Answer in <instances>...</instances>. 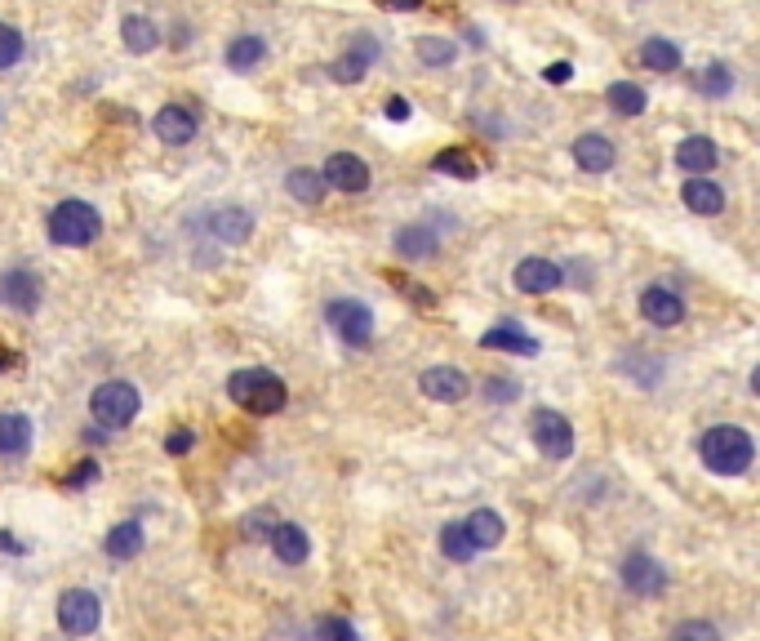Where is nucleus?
I'll list each match as a JSON object with an SVG mask.
<instances>
[{
	"label": "nucleus",
	"instance_id": "obj_42",
	"mask_svg": "<svg viewBox=\"0 0 760 641\" xmlns=\"http://www.w3.org/2000/svg\"><path fill=\"white\" fill-rule=\"evenodd\" d=\"M542 77H547V81H551V85H565V81H570V77H574V68H570V62H551V68H547V72H542Z\"/></svg>",
	"mask_w": 760,
	"mask_h": 641
},
{
	"label": "nucleus",
	"instance_id": "obj_40",
	"mask_svg": "<svg viewBox=\"0 0 760 641\" xmlns=\"http://www.w3.org/2000/svg\"><path fill=\"white\" fill-rule=\"evenodd\" d=\"M191 441H196V436H191V428H178V432H169L165 451H169V455H187V451H191Z\"/></svg>",
	"mask_w": 760,
	"mask_h": 641
},
{
	"label": "nucleus",
	"instance_id": "obj_15",
	"mask_svg": "<svg viewBox=\"0 0 760 641\" xmlns=\"http://www.w3.org/2000/svg\"><path fill=\"white\" fill-rule=\"evenodd\" d=\"M0 303L14 307V312H23V316H32V312L40 307V277L27 272V268L5 272V277H0Z\"/></svg>",
	"mask_w": 760,
	"mask_h": 641
},
{
	"label": "nucleus",
	"instance_id": "obj_1",
	"mask_svg": "<svg viewBox=\"0 0 760 641\" xmlns=\"http://www.w3.org/2000/svg\"><path fill=\"white\" fill-rule=\"evenodd\" d=\"M699 459L716 477H743L756 464V441L738 423H712L699 441Z\"/></svg>",
	"mask_w": 760,
	"mask_h": 641
},
{
	"label": "nucleus",
	"instance_id": "obj_36",
	"mask_svg": "<svg viewBox=\"0 0 760 641\" xmlns=\"http://www.w3.org/2000/svg\"><path fill=\"white\" fill-rule=\"evenodd\" d=\"M23 54H27L23 32H19V27H10V23H0V72L14 68V62H23Z\"/></svg>",
	"mask_w": 760,
	"mask_h": 641
},
{
	"label": "nucleus",
	"instance_id": "obj_17",
	"mask_svg": "<svg viewBox=\"0 0 760 641\" xmlns=\"http://www.w3.org/2000/svg\"><path fill=\"white\" fill-rule=\"evenodd\" d=\"M676 165H680L685 174H712V170L721 165V148H716V139H708V135H689V139H680V148H676Z\"/></svg>",
	"mask_w": 760,
	"mask_h": 641
},
{
	"label": "nucleus",
	"instance_id": "obj_34",
	"mask_svg": "<svg viewBox=\"0 0 760 641\" xmlns=\"http://www.w3.org/2000/svg\"><path fill=\"white\" fill-rule=\"evenodd\" d=\"M699 90H703L708 98H725V94L734 90V72L725 68V62H708V68L699 72Z\"/></svg>",
	"mask_w": 760,
	"mask_h": 641
},
{
	"label": "nucleus",
	"instance_id": "obj_32",
	"mask_svg": "<svg viewBox=\"0 0 760 641\" xmlns=\"http://www.w3.org/2000/svg\"><path fill=\"white\" fill-rule=\"evenodd\" d=\"M605 98H609L613 112H623V116H641V112L650 107V98H645V90H641L636 81H613V85L605 90Z\"/></svg>",
	"mask_w": 760,
	"mask_h": 641
},
{
	"label": "nucleus",
	"instance_id": "obj_48",
	"mask_svg": "<svg viewBox=\"0 0 760 641\" xmlns=\"http://www.w3.org/2000/svg\"><path fill=\"white\" fill-rule=\"evenodd\" d=\"M14 365V357H5V352H0V370H10Z\"/></svg>",
	"mask_w": 760,
	"mask_h": 641
},
{
	"label": "nucleus",
	"instance_id": "obj_46",
	"mask_svg": "<svg viewBox=\"0 0 760 641\" xmlns=\"http://www.w3.org/2000/svg\"><path fill=\"white\" fill-rule=\"evenodd\" d=\"M0 552H23V544L10 539V531H0Z\"/></svg>",
	"mask_w": 760,
	"mask_h": 641
},
{
	"label": "nucleus",
	"instance_id": "obj_11",
	"mask_svg": "<svg viewBox=\"0 0 760 641\" xmlns=\"http://www.w3.org/2000/svg\"><path fill=\"white\" fill-rule=\"evenodd\" d=\"M419 393H423L428 401L454 406V401H463V397L471 393V378H467L463 370H454V365H432V370L419 374Z\"/></svg>",
	"mask_w": 760,
	"mask_h": 641
},
{
	"label": "nucleus",
	"instance_id": "obj_8",
	"mask_svg": "<svg viewBox=\"0 0 760 641\" xmlns=\"http://www.w3.org/2000/svg\"><path fill=\"white\" fill-rule=\"evenodd\" d=\"M618 580H623L628 593H636V597H658L667 588V570L650 552H628L623 566H618Z\"/></svg>",
	"mask_w": 760,
	"mask_h": 641
},
{
	"label": "nucleus",
	"instance_id": "obj_47",
	"mask_svg": "<svg viewBox=\"0 0 760 641\" xmlns=\"http://www.w3.org/2000/svg\"><path fill=\"white\" fill-rule=\"evenodd\" d=\"M187 40H191V36H187V23H178V27H174V49H187Z\"/></svg>",
	"mask_w": 760,
	"mask_h": 641
},
{
	"label": "nucleus",
	"instance_id": "obj_16",
	"mask_svg": "<svg viewBox=\"0 0 760 641\" xmlns=\"http://www.w3.org/2000/svg\"><path fill=\"white\" fill-rule=\"evenodd\" d=\"M516 285L525 294H551V290H561L565 285V268L561 264H551V259H521L516 264Z\"/></svg>",
	"mask_w": 760,
	"mask_h": 641
},
{
	"label": "nucleus",
	"instance_id": "obj_13",
	"mask_svg": "<svg viewBox=\"0 0 760 641\" xmlns=\"http://www.w3.org/2000/svg\"><path fill=\"white\" fill-rule=\"evenodd\" d=\"M680 201L689 214H699V219H716L725 210V187L708 174H689L685 187H680Z\"/></svg>",
	"mask_w": 760,
	"mask_h": 641
},
{
	"label": "nucleus",
	"instance_id": "obj_22",
	"mask_svg": "<svg viewBox=\"0 0 760 641\" xmlns=\"http://www.w3.org/2000/svg\"><path fill=\"white\" fill-rule=\"evenodd\" d=\"M463 531H467V539L476 544V552L499 548V544H503V535H507V526H503V517H499L494 508H476L471 517L463 522Z\"/></svg>",
	"mask_w": 760,
	"mask_h": 641
},
{
	"label": "nucleus",
	"instance_id": "obj_38",
	"mask_svg": "<svg viewBox=\"0 0 760 641\" xmlns=\"http://www.w3.org/2000/svg\"><path fill=\"white\" fill-rule=\"evenodd\" d=\"M486 397H490L494 406H507V401L521 397V383H516V378H503V374H490V378H486Z\"/></svg>",
	"mask_w": 760,
	"mask_h": 641
},
{
	"label": "nucleus",
	"instance_id": "obj_12",
	"mask_svg": "<svg viewBox=\"0 0 760 641\" xmlns=\"http://www.w3.org/2000/svg\"><path fill=\"white\" fill-rule=\"evenodd\" d=\"M325 183L334 187V191H370V183H374V174H370V165L361 161V156H352V152H334L329 161H325Z\"/></svg>",
	"mask_w": 760,
	"mask_h": 641
},
{
	"label": "nucleus",
	"instance_id": "obj_27",
	"mask_svg": "<svg viewBox=\"0 0 760 641\" xmlns=\"http://www.w3.org/2000/svg\"><path fill=\"white\" fill-rule=\"evenodd\" d=\"M285 191H290V197H294L299 206H320V201H325V191H329V183H325L320 170L299 165V170L285 174Z\"/></svg>",
	"mask_w": 760,
	"mask_h": 641
},
{
	"label": "nucleus",
	"instance_id": "obj_20",
	"mask_svg": "<svg viewBox=\"0 0 760 641\" xmlns=\"http://www.w3.org/2000/svg\"><path fill=\"white\" fill-rule=\"evenodd\" d=\"M210 232L223 241V245H245L254 236V214L245 206H223L210 214Z\"/></svg>",
	"mask_w": 760,
	"mask_h": 641
},
{
	"label": "nucleus",
	"instance_id": "obj_18",
	"mask_svg": "<svg viewBox=\"0 0 760 641\" xmlns=\"http://www.w3.org/2000/svg\"><path fill=\"white\" fill-rule=\"evenodd\" d=\"M613 161H618V152H613V143L605 135H578L574 139V165L583 174H609Z\"/></svg>",
	"mask_w": 760,
	"mask_h": 641
},
{
	"label": "nucleus",
	"instance_id": "obj_26",
	"mask_svg": "<svg viewBox=\"0 0 760 641\" xmlns=\"http://www.w3.org/2000/svg\"><path fill=\"white\" fill-rule=\"evenodd\" d=\"M27 451H32V419L5 410V415H0V455H5V459H19V455H27Z\"/></svg>",
	"mask_w": 760,
	"mask_h": 641
},
{
	"label": "nucleus",
	"instance_id": "obj_31",
	"mask_svg": "<svg viewBox=\"0 0 760 641\" xmlns=\"http://www.w3.org/2000/svg\"><path fill=\"white\" fill-rule=\"evenodd\" d=\"M432 170H436V174H449V178H463V183L480 178L476 156H467L463 148H445V152H436V156H432Z\"/></svg>",
	"mask_w": 760,
	"mask_h": 641
},
{
	"label": "nucleus",
	"instance_id": "obj_39",
	"mask_svg": "<svg viewBox=\"0 0 760 641\" xmlns=\"http://www.w3.org/2000/svg\"><path fill=\"white\" fill-rule=\"evenodd\" d=\"M271 526H276V512L271 508H254L249 517L241 522V535L245 539H262V535H271Z\"/></svg>",
	"mask_w": 760,
	"mask_h": 641
},
{
	"label": "nucleus",
	"instance_id": "obj_21",
	"mask_svg": "<svg viewBox=\"0 0 760 641\" xmlns=\"http://www.w3.org/2000/svg\"><path fill=\"white\" fill-rule=\"evenodd\" d=\"M480 348H494V352H516V357H538V339L529 330H521L516 320H503V326L480 335Z\"/></svg>",
	"mask_w": 760,
	"mask_h": 641
},
{
	"label": "nucleus",
	"instance_id": "obj_30",
	"mask_svg": "<svg viewBox=\"0 0 760 641\" xmlns=\"http://www.w3.org/2000/svg\"><path fill=\"white\" fill-rule=\"evenodd\" d=\"M413 54H419L423 68H449V62L458 58V45L449 36H419L413 40Z\"/></svg>",
	"mask_w": 760,
	"mask_h": 641
},
{
	"label": "nucleus",
	"instance_id": "obj_4",
	"mask_svg": "<svg viewBox=\"0 0 760 641\" xmlns=\"http://www.w3.org/2000/svg\"><path fill=\"white\" fill-rule=\"evenodd\" d=\"M138 410H143V397H138V388H133V383H125V378L98 383L94 397H90V415H94L98 428H107V432L129 428V423L138 419Z\"/></svg>",
	"mask_w": 760,
	"mask_h": 641
},
{
	"label": "nucleus",
	"instance_id": "obj_45",
	"mask_svg": "<svg viewBox=\"0 0 760 641\" xmlns=\"http://www.w3.org/2000/svg\"><path fill=\"white\" fill-rule=\"evenodd\" d=\"M463 36H467L471 49H486V32H480V27H463Z\"/></svg>",
	"mask_w": 760,
	"mask_h": 641
},
{
	"label": "nucleus",
	"instance_id": "obj_37",
	"mask_svg": "<svg viewBox=\"0 0 760 641\" xmlns=\"http://www.w3.org/2000/svg\"><path fill=\"white\" fill-rule=\"evenodd\" d=\"M671 641H725V637H721V628L708 623V619H685V623L671 628Z\"/></svg>",
	"mask_w": 760,
	"mask_h": 641
},
{
	"label": "nucleus",
	"instance_id": "obj_7",
	"mask_svg": "<svg viewBox=\"0 0 760 641\" xmlns=\"http://www.w3.org/2000/svg\"><path fill=\"white\" fill-rule=\"evenodd\" d=\"M58 623H62V632H72V637H90L103 623V602L90 588H67L58 597Z\"/></svg>",
	"mask_w": 760,
	"mask_h": 641
},
{
	"label": "nucleus",
	"instance_id": "obj_6",
	"mask_svg": "<svg viewBox=\"0 0 760 641\" xmlns=\"http://www.w3.org/2000/svg\"><path fill=\"white\" fill-rule=\"evenodd\" d=\"M325 320L348 348H370V339H374V312L361 299H334L325 307Z\"/></svg>",
	"mask_w": 760,
	"mask_h": 641
},
{
	"label": "nucleus",
	"instance_id": "obj_24",
	"mask_svg": "<svg viewBox=\"0 0 760 641\" xmlns=\"http://www.w3.org/2000/svg\"><path fill=\"white\" fill-rule=\"evenodd\" d=\"M391 245H396L400 259H428L432 249H441V241H436V232H432L428 223H405V228H396Z\"/></svg>",
	"mask_w": 760,
	"mask_h": 641
},
{
	"label": "nucleus",
	"instance_id": "obj_10",
	"mask_svg": "<svg viewBox=\"0 0 760 641\" xmlns=\"http://www.w3.org/2000/svg\"><path fill=\"white\" fill-rule=\"evenodd\" d=\"M152 130H156L161 143H169V148H187V143L200 135V120H196V112H191L187 103H165V107L152 116Z\"/></svg>",
	"mask_w": 760,
	"mask_h": 641
},
{
	"label": "nucleus",
	"instance_id": "obj_19",
	"mask_svg": "<svg viewBox=\"0 0 760 641\" xmlns=\"http://www.w3.org/2000/svg\"><path fill=\"white\" fill-rule=\"evenodd\" d=\"M267 539H271V552L281 557L285 566H303V561H307V552H312L307 531H303V526H294V522H276Z\"/></svg>",
	"mask_w": 760,
	"mask_h": 641
},
{
	"label": "nucleus",
	"instance_id": "obj_29",
	"mask_svg": "<svg viewBox=\"0 0 760 641\" xmlns=\"http://www.w3.org/2000/svg\"><path fill=\"white\" fill-rule=\"evenodd\" d=\"M143 544H148V535H143V526H138V522H120L112 535H107V557L112 561H129V557H138V552H143Z\"/></svg>",
	"mask_w": 760,
	"mask_h": 641
},
{
	"label": "nucleus",
	"instance_id": "obj_35",
	"mask_svg": "<svg viewBox=\"0 0 760 641\" xmlns=\"http://www.w3.org/2000/svg\"><path fill=\"white\" fill-rule=\"evenodd\" d=\"M316 641H361L356 623L342 619V615H320L316 619Z\"/></svg>",
	"mask_w": 760,
	"mask_h": 641
},
{
	"label": "nucleus",
	"instance_id": "obj_14",
	"mask_svg": "<svg viewBox=\"0 0 760 641\" xmlns=\"http://www.w3.org/2000/svg\"><path fill=\"white\" fill-rule=\"evenodd\" d=\"M641 316L658 330H671L685 320V299L667 285H650V290H641Z\"/></svg>",
	"mask_w": 760,
	"mask_h": 641
},
{
	"label": "nucleus",
	"instance_id": "obj_23",
	"mask_svg": "<svg viewBox=\"0 0 760 641\" xmlns=\"http://www.w3.org/2000/svg\"><path fill=\"white\" fill-rule=\"evenodd\" d=\"M262 58H267V40H262L258 32H241V36H232V40H227V54H223V62H227L232 72H254Z\"/></svg>",
	"mask_w": 760,
	"mask_h": 641
},
{
	"label": "nucleus",
	"instance_id": "obj_25",
	"mask_svg": "<svg viewBox=\"0 0 760 641\" xmlns=\"http://www.w3.org/2000/svg\"><path fill=\"white\" fill-rule=\"evenodd\" d=\"M120 45L129 54H152L161 45V27L148 19V14H125L120 19Z\"/></svg>",
	"mask_w": 760,
	"mask_h": 641
},
{
	"label": "nucleus",
	"instance_id": "obj_5",
	"mask_svg": "<svg viewBox=\"0 0 760 641\" xmlns=\"http://www.w3.org/2000/svg\"><path fill=\"white\" fill-rule=\"evenodd\" d=\"M529 436H534V445H538V455L551 459V464H561V459L574 455V428H570V419H565L561 410L538 406V410L529 415Z\"/></svg>",
	"mask_w": 760,
	"mask_h": 641
},
{
	"label": "nucleus",
	"instance_id": "obj_28",
	"mask_svg": "<svg viewBox=\"0 0 760 641\" xmlns=\"http://www.w3.org/2000/svg\"><path fill=\"white\" fill-rule=\"evenodd\" d=\"M636 58L645 72H680V45H671L667 36H650Z\"/></svg>",
	"mask_w": 760,
	"mask_h": 641
},
{
	"label": "nucleus",
	"instance_id": "obj_41",
	"mask_svg": "<svg viewBox=\"0 0 760 641\" xmlns=\"http://www.w3.org/2000/svg\"><path fill=\"white\" fill-rule=\"evenodd\" d=\"M409 116H413L409 98H387V120H409Z\"/></svg>",
	"mask_w": 760,
	"mask_h": 641
},
{
	"label": "nucleus",
	"instance_id": "obj_44",
	"mask_svg": "<svg viewBox=\"0 0 760 641\" xmlns=\"http://www.w3.org/2000/svg\"><path fill=\"white\" fill-rule=\"evenodd\" d=\"M383 5L396 14H409V10H423V0H383Z\"/></svg>",
	"mask_w": 760,
	"mask_h": 641
},
{
	"label": "nucleus",
	"instance_id": "obj_3",
	"mask_svg": "<svg viewBox=\"0 0 760 641\" xmlns=\"http://www.w3.org/2000/svg\"><path fill=\"white\" fill-rule=\"evenodd\" d=\"M45 232H49L54 245L81 249V245L98 241V232H103V214H98L90 201H58V206L45 214Z\"/></svg>",
	"mask_w": 760,
	"mask_h": 641
},
{
	"label": "nucleus",
	"instance_id": "obj_43",
	"mask_svg": "<svg viewBox=\"0 0 760 641\" xmlns=\"http://www.w3.org/2000/svg\"><path fill=\"white\" fill-rule=\"evenodd\" d=\"M94 477H98V468H94V459H85L72 477H67V486H85V481H94Z\"/></svg>",
	"mask_w": 760,
	"mask_h": 641
},
{
	"label": "nucleus",
	"instance_id": "obj_9",
	"mask_svg": "<svg viewBox=\"0 0 760 641\" xmlns=\"http://www.w3.org/2000/svg\"><path fill=\"white\" fill-rule=\"evenodd\" d=\"M383 58V45L374 40V36H352V45H348V54H342L338 62H334V68H329V77L338 81V85H356L370 68H374V62Z\"/></svg>",
	"mask_w": 760,
	"mask_h": 641
},
{
	"label": "nucleus",
	"instance_id": "obj_33",
	"mask_svg": "<svg viewBox=\"0 0 760 641\" xmlns=\"http://www.w3.org/2000/svg\"><path fill=\"white\" fill-rule=\"evenodd\" d=\"M441 557H449V561H471L476 557V544L467 539L463 522H445L441 526Z\"/></svg>",
	"mask_w": 760,
	"mask_h": 641
},
{
	"label": "nucleus",
	"instance_id": "obj_2",
	"mask_svg": "<svg viewBox=\"0 0 760 641\" xmlns=\"http://www.w3.org/2000/svg\"><path fill=\"white\" fill-rule=\"evenodd\" d=\"M227 397L249 410V415H281L285 401H290V388H285V378L281 374H271V370H236L227 378Z\"/></svg>",
	"mask_w": 760,
	"mask_h": 641
}]
</instances>
